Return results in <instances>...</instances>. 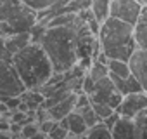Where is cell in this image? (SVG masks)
Returning a JSON list of instances; mask_svg holds the SVG:
<instances>
[{"mask_svg": "<svg viewBox=\"0 0 147 139\" xmlns=\"http://www.w3.org/2000/svg\"><path fill=\"white\" fill-rule=\"evenodd\" d=\"M111 134H113V139H138L135 132L133 118H126V117L118 118V122L111 129Z\"/></svg>", "mask_w": 147, "mask_h": 139, "instance_id": "cell-11", "label": "cell"}, {"mask_svg": "<svg viewBox=\"0 0 147 139\" xmlns=\"http://www.w3.org/2000/svg\"><path fill=\"white\" fill-rule=\"evenodd\" d=\"M36 132H40V125L38 122H28V123H23V129H21V137H26L30 139L31 136H35Z\"/></svg>", "mask_w": 147, "mask_h": 139, "instance_id": "cell-22", "label": "cell"}, {"mask_svg": "<svg viewBox=\"0 0 147 139\" xmlns=\"http://www.w3.org/2000/svg\"><path fill=\"white\" fill-rule=\"evenodd\" d=\"M67 136H69L67 129H66V127H62L61 123H57V127H55V129L47 136V137H49V139H64V137H67Z\"/></svg>", "mask_w": 147, "mask_h": 139, "instance_id": "cell-25", "label": "cell"}, {"mask_svg": "<svg viewBox=\"0 0 147 139\" xmlns=\"http://www.w3.org/2000/svg\"><path fill=\"white\" fill-rule=\"evenodd\" d=\"M30 139H47V136H45L43 132H36V134H35V136H31Z\"/></svg>", "mask_w": 147, "mask_h": 139, "instance_id": "cell-28", "label": "cell"}, {"mask_svg": "<svg viewBox=\"0 0 147 139\" xmlns=\"http://www.w3.org/2000/svg\"><path fill=\"white\" fill-rule=\"evenodd\" d=\"M47 139H49V137H47Z\"/></svg>", "mask_w": 147, "mask_h": 139, "instance_id": "cell-34", "label": "cell"}, {"mask_svg": "<svg viewBox=\"0 0 147 139\" xmlns=\"http://www.w3.org/2000/svg\"><path fill=\"white\" fill-rule=\"evenodd\" d=\"M83 18L78 12V19L69 26H42L35 25L31 28L33 42H38L47 52L54 73H67L78 64L76 35L78 28L83 25Z\"/></svg>", "mask_w": 147, "mask_h": 139, "instance_id": "cell-1", "label": "cell"}, {"mask_svg": "<svg viewBox=\"0 0 147 139\" xmlns=\"http://www.w3.org/2000/svg\"><path fill=\"white\" fill-rule=\"evenodd\" d=\"M4 33V21H0V35Z\"/></svg>", "mask_w": 147, "mask_h": 139, "instance_id": "cell-30", "label": "cell"}, {"mask_svg": "<svg viewBox=\"0 0 147 139\" xmlns=\"http://www.w3.org/2000/svg\"><path fill=\"white\" fill-rule=\"evenodd\" d=\"M133 38H135L137 49L147 50V23L138 21V23L133 26Z\"/></svg>", "mask_w": 147, "mask_h": 139, "instance_id": "cell-20", "label": "cell"}, {"mask_svg": "<svg viewBox=\"0 0 147 139\" xmlns=\"http://www.w3.org/2000/svg\"><path fill=\"white\" fill-rule=\"evenodd\" d=\"M59 123H61L62 127H66L71 136H83V134L88 130L87 122L83 120V117H82L76 110H73L71 113H67L62 120H59Z\"/></svg>", "mask_w": 147, "mask_h": 139, "instance_id": "cell-10", "label": "cell"}, {"mask_svg": "<svg viewBox=\"0 0 147 139\" xmlns=\"http://www.w3.org/2000/svg\"><path fill=\"white\" fill-rule=\"evenodd\" d=\"M16 4V0H0V21H5Z\"/></svg>", "mask_w": 147, "mask_h": 139, "instance_id": "cell-23", "label": "cell"}, {"mask_svg": "<svg viewBox=\"0 0 147 139\" xmlns=\"http://www.w3.org/2000/svg\"><path fill=\"white\" fill-rule=\"evenodd\" d=\"M31 42H33L31 31H19V33H12V35H5V45L12 56L16 52H19L21 49H24Z\"/></svg>", "mask_w": 147, "mask_h": 139, "instance_id": "cell-14", "label": "cell"}, {"mask_svg": "<svg viewBox=\"0 0 147 139\" xmlns=\"http://www.w3.org/2000/svg\"><path fill=\"white\" fill-rule=\"evenodd\" d=\"M128 63H130L131 75L138 80V84L142 85V91L147 92V50L135 49Z\"/></svg>", "mask_w": 147, "mask_h": 139, "instance_id": "cell-9", "label": "cell"}, {"mask_svg": "<svg viewBox=\"0 0 147 139\" xmlns=\"http://www.w3.org/2000/svg\"><path fill=\"white\" fill-rule=\"evenodd\" d=\"M88 97H90L92 104H106L113 110H118V106L123 99V96L116 91L114 84L111 82L109 75L106 78H100V80L94 82V87L88 92Z\"/></svg>", "mask_w": 147, "mask_h": 139, "instance_id": "cell-5", "label": "cell"}, {"mask_svg": "<svg viewBox=\"0 0 147 139\" xmlns=\"http://www.w3.org/2000/svg\"><path fill=\"white\" fill-rule=\"evenodd\" d=\"M133 123H135L137 137L138 139H147V108L133 117Z\"/></svg>", "mask_w": 147, "mask_h": 139, "instance_id": "cell-21", "label": "cell"}, {"mask_svg": "<svg viewBox=\"0 0 147 139\" xmlns=\"http://www.w3.org/2000/svg\"><path fill=\"white\" fill-rule=\"evenodd\" d=\"M11 63L14 64L24 87L31 91H40L54 75V66L38 42H31L16 52Z\"/></svg>", "mask_w": 147, "mask_h": 139, "instance_id": "cell-2", "label": "cell"}, {"mask_svg": "<svg viewBox=\"0 0 147 139\" xmlns=\"http://www.w3.org/2000/svg\"><path fill=\"white\" fill-rule=\"evenodd\" d=\"M38 23V12L23 4L21 0H16V4L9 14V18L4 21V33L2 35H12L19 31H31V28Z\"/></svg>", "mask_w": 147, "mask_h": 139, "instance_id": "cell-4", "label": "cell"}, {"mask_svg": "<svg viewBox=\"0 0 147 139\" xmlns=\"http://www.w3.org/2000/svg\"><path fill=\"white\" fill-rule=\"evenodd\" d=\"M109 78H111V82L114 84L116 91H118L121 96H126V94L140 92V91H142V85L138 84V80H137L133 75H128V77L121 78V77H116V75H111V73H109Z\"/></svg>", "mask_w": 147, "mask_h": 139, "instance_id": "cell-13", "label": "cell"}, {"mask_svg": "<svg viewBox=\"0 0 147 139\" xmlns=\"http://www.w3.org/2000/svg\"><path fill=\"white\" fill-rule=\"evenodd\" d=\"M138 21L147 23V5H144V7H142V12H140V19H138Z\"/></svg>", "mask_w": 147, "mask_h": 139, "instance_id": "cell-27", "label": "cell"}, {"mask_svg": "<svg viewBox=\"0 0 147 139\" xmlns=\"http://www.w3.org/2000/svg\"><path fill=\"white\" fill-rule=\"evenodd\" d=\"M109 9H111V0H92L90 2V12L99 25H102L109 18Z\"/></svg>", "mask_w": 147, "mask_h": 139, "instance_id": "cell-16", "label": "cell"}, {"mask_svg": "<svg viewBox=\"0 0 147 139\" xmlns=\"http://www.w3.org/2000/svg\"><path fill=\"white\" fill-rule=\"evenodd\" d=\"M0 139H14V137L11 136V132H2L0 130Z\"/></svg>", "mask_w": 147, "mask_h": 139, "instance_id": "cell-29", "label": "cell"}, {"mask_svg": "<svg viewBox=\"0 0 147 139\" xmlns=\"http://www.w3.org/2000/svg\"><path fill=\"white\" fill-rule=\"evenodd\" d=\"M107 68H109V73L116 75V77H128L131 75V70H130V63L123 61V59H109L107 61Z\"/></svg>", "mask_w": 147, "mask_h": 139, "instance_id": "cell-17", "label": "cell"}, {"mask_svg": "<svg viewBox=\"0 0 147 139\" xmlns=\"http://www.w3.org/2000/svg\"><path fill=\"white\" fill-rule=\"evenodd\" d=\"M23 4H26L28 7H31L36 12L42 11H49V9H61L64 5H67L71 0H21Z\"/></svg>", "mask_w": 147, "mask_h": 139, "instance_id": "cell-15", "label": "cell"}, {"mask_svg": "<svg viewBox=\"0 0 147 139\" xmlns=\"http://www.w3.org/2000/svg\"><path fill=\"white\" fill-rule=\"evenodd\" d=\"M145 108H147V92L140 91V92H131V94L123 96L116 111L119 113V117L133 118L135 115H138Z\"/></svg>", "mask_w": 147, "mask_h": 139, "instance_id": "cell-8", "label": "cell"}, {"mask_svg": "<svg viewBox=\"0 0 147 139\" xmlns=\"http://www.w3.org/2000/svg\"><path fill=\"white\" fill-rule=\"evenodd\" d=\"M87 75H88L94 82H97V80L106 78V77L109 75V68H107V64H104V63H100V61L94 59V61L90 63L88 70H87Z\"/></svg>", "mask_w": 147, "mask_h": 139, "instance_id": "cell-19", "label": "cell"}, {"mask_svg": "<svg viewBox=\"0 0 147 139\" xmlns=\"http://www.w3.org/2000/svg\"><path fill=\"white\" fill-rule=\"evenodd\" d=\"M99 47L107 56V59L130 61L133 50L137 49L133 38V25H128L116 18H107L99 28Z\"/></svg>", "mask_w": 147, "mask_h": 139, "instance_id": "cell-3", "label": "cell"}, {"mask_svg": "<svg viewBox=\"0 0 147 139\" xmlns=\"http://www.w3.org/2000/svg\"><path fill=\"white\" fill-rule=\"evenodd\" d=\"M75 104H76V94H71V96L64 97L62 101H59V103L52 104L50 108H47L49 117L59 122V120H62L67 113H71L73 110H75Z\"/></svg>", "mask_w": 147, "mask_h": 139, "instance_id": "cell-12", "label": "cell"}, {"mask_svg": "<svg viewBox=\"0 0 147 139\" xmlns=\"http://www.w3.org/2000/svg\"><path fill=\"white\" fill-rule=\"evenodd\" d=\"M21 139H26V137H21Z\"/></svg>", "mask_w": 147, "mask_h": 139, "instance_id": "cell-33", "label": "cell"}, {"mask_svg": "<svg viewBox=\"0 0 147 139\" xmlns=\"http://www.w3.org/2000/svg\"><path fill=\"white\" fill-rule=\"evenodd\" d=\"M83 139H113L111 129H107L102 122H97L95 125L88 127V130L83 134Z\"/></svg>", "mask_w": 147, "mask_h": 139, "instance_id": "cell-18", "label": "cell"}, {"mask_svg": "<svg viewBox=\"0 0 147 139\" xmlns=\"http://www.w3.org/2000/svg\"><path fill=\"white\" fill-rule=\"evenodd\" d=\"M57 120H54V118H47V120H43V122H38V125H40V132H43L45 136H49L55 127H57Z\"/></svg>", "mask_w": 147, "mask_h": 139, "instance_id": "cell-24", "label": "cell"}, {"mask_svg": "<svg viewBox=\"0 0 147 139\" xmlns=\"http://www.w3.org/2000/svg\"><path fill=\"white\" fill-rule=\"evenodd\" d=\"M118 118H119V113H118V111H114V113H111L109 117H106V118H104V120H100V122H102L107 129H113V127H114V123L118 122Z\"/></svg>", "mask_w": 147, "mask_h": 139, "instance_id": "cell-26", "label": "cell"}, {"mask_svg": "<svg viewBox=\"0 0 147 139\" xmlns=\"http://www.w3.org/2000/svg\"><path fill=\"white\" fill-rule=\"evenodd\" d=\"M0 120H2V113H0Z\"/></svg>", "mask_w": 147, "mask_h": 139, "instance_id": "cell-32", "label": "cell"}, {"mask_svg": "<svg viewBox=\"0 0 147 139\" xmlns=\"http://www.w3.org/2000/svg\"><path fill=\"white\" fill-rule=\"evenodd\" d=\"M142 7L144 5L140 4V0H111L109 16L135 26L140 19Z\"/></svg>", "mask_w": 147, "mask_h": 139, "instance_id": "cell-7", "label": "cell"}, {"mask_svg": "<svg viewBox=\"0 0 147 139\" xmlns=\"http://www.w3.org/2000/svg\"><path fill=\"white\" fill-rule=\"evenodd\" d=\"M140 4L142 5H147V0H140Z\"/></svg>", "mask_w": 147, "mask_h": 139, "instance_id": "cell-31", "label": "cell"}, {"mask_svg": "<svg viewBox=\"0 0 147 139\" xmlns=\"http://www.w3.org/2000/svg\"><path fill=\"white\" fill-rule=\"evenodd\" d=\"M26 91L11 61L0 59V99L9 96H21Z\"/></svg>", "mask_w": 147, "mask_h": 139, "instance_id": "cell-6", "label": "cell"}]
</instances>
